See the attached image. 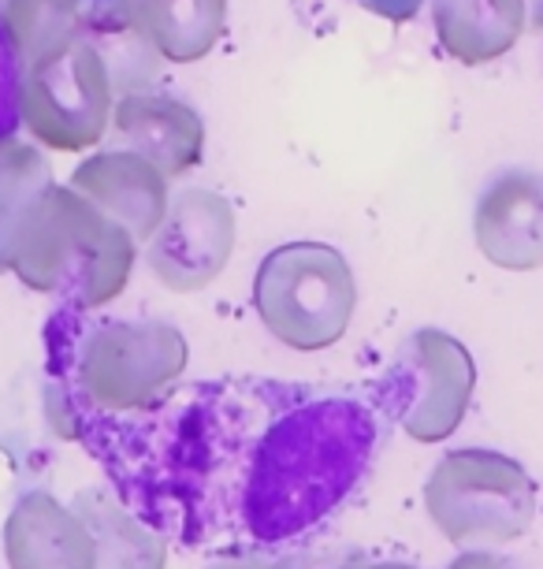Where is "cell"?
Listing matches in <instances>:
<instances>
[{
    "label": "cell",
    "instance_id": "cell-1",
    "mask_svg": "<svg viewBox=\"0 0 543 569\" xmlns=\"http://www.w3.org/2000/svg\"><path fill=\"white\" fill-rule=\"evenodd\" d=\"M115 499L183 551H283L354 499L380 450L372 402L309 383L220 376L127 417H57Z\"/></svg>",
    "mask_w": 543,
    "mask_h": 569
},
{
    "label": "cell",
    "instance_id": "cell-2",
    "mask_svg": "<svg viewBox=\"0 0 543 569\" xmlns=\"http://www.w3.org/2000/svg\"><path fill=\"white\" fill-rule=\"evenodd\" d=\"M190 361L168 320H82L68 309L49 328V417H127L161 402Z\"/></svg>",
    "mask_w": 543,
    "mask_h": 569
},
{
    "label": "cell",
    "instance_id": "cell-3",
    "mask_svg": "<svg viewBox=\"0 0 543 569\" xmlns=\"http://www.w3.org/2000/svg\"><path fill=\"white\" fill-rule=\"evenodd\" d=\"M134 234L82 198L52 187L30 209L8 250V272L38 295H57L68 309H101L123 295L134 268Z\"/></svg>",
    "mask_w": 543,
    "mask_h": 569
},
{
    "label": "cell",
    "instance_id": "cell-4",
    "mask_svg": "<svg viewBox=\"0 0 543 569\" xmlns=\"http://www.w3.org/2000/svg\"><path fill=\"white\" fill-rule=\"evenodd\" d=\"M253 306L283 347L313 353L346 336L358 309V283L335 246L286 242L258 264Z\"/></svg>",
    "mask_w": 543,
    "mask_h": 569
},
{
    "label": "cell",
    "instance_id": "cell-5",
    "mask_svg": "<svg viewBox=\"0 0 543 569\" xmlns=\"http://www.w3.org/2000/svg\"><path fill=\"white\" fill-rule=\"evenodd\" d=\"M16 109L27 134L57 153L98 146L112 123V71L98 46L74 38L19 68Z\"/></svg>",
    "mask_w": 543,
    "mask_h": 569
},
{
    "label": "cell",
    "instance_id": "cell-6",
    "mask_svg": "<svg viewBox=\"0 0 543 569\" xmlns=\"http://www.w3.org/2000/svg\"><path fill=\"white\" fill-rule=\"evenodd\" d=\"M424 507L451 543H510L536 513V488L514 458L454 450L424 485Z\"/></svg>",
    "mask_w": 543,
    "mask_h": 569
},
{
    "label": "cell",
    "instance_id": "cell-7",
    "mask_svg": "<svg viewBox=\"0 0 543 569\" xmlns=\"http://www.w3.org/2000/svg\"><path fill=\"white\" fill-rule=\"evenodd\" d=\"M473 383L470 350L440 328H421L402 342L391 369L372 388V406L418 443H440L462 425Z\"/></svg>",
    "mask_w": 543,
    "mask_h": 569
},
{
    "label": "cell",
    "instance_id": "cell-8",
    "mask_svg": "<svg viewBox=\"0 0 543 569\" xmlns=\"http://www.w3.org/2000/svg\"><path fill=\"white\" fill-rule=\"evenodd\" d=\"M235 209L217 190H183L149 239V268L168 291H201L228 268L235 250Z\"/></svg>",
    "mask_w": 543,
    "mask_h": 569
},
{
    "label": "cell",
    "instance_id": "cell-9",
    "mask_svg": "<svg viewBox=\"0 0 543 569\" xmlns=\"http://www.w3.org/2000/svg\"><path fill=\"white\" fill-rule=\"evenodd\" d=\"M481 253L510 272L543 264V171L503 168L484 182L473 212Z\"/></svg>",
    "mask_w": 543,
    "mask_h": 569
},
{
    "label": "cell",
    "instance_id": "cell-10",
    "mask_svg": "<svg viewBox=\"0 0 543 569\" xmlns=\"http://www.w3.org/2000/svg\"><path fill=\"white\" fill-rule=\"evenodd\" d=\"M71 187L82 198H90L104 217L123 223L134 234V242H149L168 217L172 194L168 176L134 149H109L93 153L74 168Z\"/></svg>",
    "mask_w": 543,
    "mask_h": 569
},
{
    "label": "cell",
    "instance_id": "cell-11",
    "mask_svg": "<svg viewBox=\"0 0 543 569\" xmlns=\"http://www.w3.org/2000/svg\"><path fill=\"white\" fill-rule=\"evenodd\" d=\"M112 131L168 179L194 171L205 157V123L187 101L168 93H127L112 109Z\"/></svg>",
    "mask_w": 543,
    "mask_h": 569
},
{
    "label": "cell",
    "instance_id": "cell-12",
    "mask_svg": "<svg viewBox=\"0 0 543 569\" xmlns=\"http://www.w3.org/2000/svg\"><path fill=\"white\" fill-rule=\"evenodd\" d=\"M4 555L12 569H98L90 525L49 491H27L8 513Z\"/></svg>",
    "mask_w": 543,
    "mask_h": 569
},
{
    "label": "cell",
    "instance_id": "cell-13",
    "mask_svg": "<svg viewBox=\"0 0 543 569\" xmlns=\"http://www.w3.org/2000/svg\"><path fill=\"white\" fill-rule=\"evenodd\" d=\"M435 38L457 63H492L525 34V0H432Z\"/></svg>",
    "mask_w": 543,
    "mask_h": 569
},
{
    "label": "cell",
    "instance_id": "cell-14",
    "mask_svg": "<svg viewBox=\"0 0 543 569\" xmlns=\"http://www.w3.org/2000/svg\"><path fill=\"white\" fill-rule=\"evenodd\" d=\"M134 30L172 63L205 60L228 30V0H142Z\"/></svg>",
    "mask_w": 543,
    "mask_h": 569
},
{
    "label": "cell",
    "instance_id": "cell-15",
    "mask_svg": "<svg viewBox=\"0 0 543 569\" xmlns=\"http://www.w3.org/2000/svg\"><path fill=\"white\" fill-rule=\"evenodd\" d=\"M71 510L90 525L98 543V569H164L168 540L138 521L109 491H79Z\"/></svg>",
    "mask_w": 543,
    "mask_h": 569
},
{
    "label": "cell",
    "instance_id": "cell-16",
    "mask_svg": "<svg viewBox=\"0 0 543 569\" xmlns=\"http://www.w3.org/2000/svg\"><path fill=\"white\" fill-rule=\"evenodd\" d=\"M52 187L49 160L30 142L0 138V272H8V250L16 242V231L23 228L30 209Z\"/></svg>",
    "mask_w": 543,
    "mask_h": 569
},
{
    "label": "cell",
    "instance_id": "cell-17",
    "mask_svg": "<svg viewBox=\"0 0 543 569\" xmlns=\"http://www.w3.org/2000/svg\"><path fill=\"white\" fill-rule=\"evenodd\" d=\"M4 41L19 68L41 60L46 52L82 38L79 23L63 0H8L4 4Z\"/></svg>",
    "mask_w": 543,
    "mask_h": 569
},
{
    "label": "cell",
    "instance_id": "cell-18",
    "mask_svg": "<svg viewBox=\"0 0 543 569\" xmlns=\"http://www.w3.org/2000/svg\"><path fill=\"white\" fill-rule=\"evenodd\" d=\"M63 4L74 16V23H79L82 38L127 34V30H134L138 12H142V0H63Z\"/></svg>",
    "mask_w": 543,
    "mask_h": 569
},
{
    "label": "cell",
    "instance_id": "cell-19",
    "mask_svg": "<svg viewBox=\"0 0 543 569\" xmlns=\"http://www.w3.org/2000/svg\"><path fill=\"white\" fill-rule=\"evenodd\" d=\"M358 4L376 19H388V23L402 27V23H410V19H418L424 0H358Z\"/></svg>",
    "mask_w": 543,
    "mask_h": 569
},
{
    "label": "cell",
    "instance_id": "cell-20",
    "mask_svg": "<svg viewBox=\"0 0 543 569\" xmlns=\"http://www.w3.org/2000/svg\"><path fill=\"white\" fill-rule=\"evenodd\" d=\"M209 569H294V562L272 555H235V558H217Z\"/></svg>",
    "mask_w": 543,
    "mask_h": 569
},
{
    "label": "cell",
    "instance_id": "cell-21",
    "mask_svg": "<svg viewBox=\"0 0 543 569\" xmlns=\"http://www.w3.org/2000/svg\"><path fill=\"white\" fill-rule=\"evenodd\" d=\"M446 569H517V566L510 562V558H499V555H487V551H470Z\"/></svg>",
    "mask_w": 543,
    "mask_h": 569
},
{
    "label": "cell",
    "instance_id": "cell-22",
    "mask_svg": "<svg viewBox=\"0 0 543 569\" xmlns=\"http://www.w3.org/2000/svg\"><path fill=\"white\" fill-rule=\"evenodd\" d=\"M335 569H413V566H406V562H365V558H358V562H343Z\"/></svg>",
    "mask_w": 543,
    "mask_h": 569
},
{
    "label": "cell",
    "instance_id": "cell-23",
    "mask_svg": "<svg viewBox=\"0 0 543 569\" xmlns=\"http://www.w3.org/2000/svg\"><path fill=\"white\" fill-rule=\"evenodd\" d=\"M525 16H529V27L543 34V0H525Z\"/></svg>",
    "mask_w": 543,
    "mask_h": 569
}]
</instances>
